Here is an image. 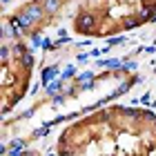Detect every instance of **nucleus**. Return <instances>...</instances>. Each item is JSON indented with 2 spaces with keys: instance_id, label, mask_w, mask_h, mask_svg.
<instances>
[{
  "instance_id": "obj_1",
  "label": "nucleus",
  "mask_w": 156,
  "mask_h": 156,
  "mask_svg": "<svg viewBox=\"0 0 156 156\" xmlns=\"http://www.w3.org/2000/svg\"><path fill=\"white\" fill-rule=\"evenodd\" d=\"M91 27H94V18L87 16V13H83V16L78 18V29L87 34V29H91Z\"/></svg>"
},
{
  "instance_id": "obj_2",
  "label": "nucleus",
  "mask_w": 156,
  "mask_h": 156,
  "mask_svg": "<svg viewBox=\"0 0 156 156\" xmlns=\"http://www.w3.org/2000/svg\"><path fill=\"white\" fill-rule=\"evenodd\" d=\"M56 74H58V67H49V69H45V74H42V80L49 83V78H54Z\"/></svg>"
},
{
  "instance_id": "obj_3",
  "label": "nucleus",
  "mask_w": 156,
  "mask_h": 156,
  "mask_svg": "<svg viewBox=\"0 0 156 156\" xmlns=\"http://www.w3.org/2000/svg\"><path fill=\"white\" fill-rule=\"evenodd\" d=\"M98 65H101V67H118L120 60H118V58H109V60H101Z\"/></svg>"
},
{
  "instance_id": "obj_4",
  "label": "nucleus",
  "mask_w": 156,
  "mask_h": 156,
  "mask_svg": "<svg viewBox=\"0 0 156 156\" xmlns=\"http://www.w3.org/2000/svg\"><path fill=\"white\" fill-rule=\"evenodd\" d=\"M58 5H60V0H49V2H47V9L54 11V9H58Z\"/></svg>"
},
{
  "instance_id": "obj_5",
  "label": "nucleus",
  "mask_w": 156,
  "mask_h": 156,
  "mask_svg": "<svg viewBox=\"0 0 156 156\" xmlns=\"http://www.w3.org/2000/svg\"><path fill=\"white\" fill-rule=\"evenodd\" d=\"M58 87H60V80H56L51 85H47V91H49V94H51V91H58Z\"/></svg>"
},
{
  "instance_id": "obj_6",
  "label": "nucleus",
  "mask_w": 156,
  "mask_h": 156,
  "mask_svg": "<svg viewBox=\"0 0 156 156\" xmlns=\"http://www.w3.org/2000/svg\"><path fill=\"white\" fill-rule=\"evenodd\" d=\"M31 42H34V47H42V42H45V40H42L40 36H31Z\"/></svg>"
},
{
  "instance_id": "obj_7",
  "label": "nucleus",
  "mask_w": 156,
  "mask_h": 156,
  "mask_svg": "<svg viewBox=\"0 0 156 156\" xmlns=\"http://www.w3.org/2000/svg\"><path fill=\"white\" fill-rule=\"evenodd\" d=\"M74 74H76V69H74V67L65 69V72H62V80H65V78H69V76H74Z\"/></svg>"
},
{
  "instance_id": "obj_8",
  "label": "nucleus",
  "mask_w": 156,
  "mask_h": 156,
  "mask_svg": "<svg viewBox=\"0 0 156 156\" xmlns=\"http://www.w3.org/2000/svg\"><path fill=\"white\" fill-rule=\"evenodd\" d=\"M78 78H80V80H91V78H94V74H91V72H87V74H80Z\"/></svg>"
},
{
  "instance_id": "obj_9",
  "label": "nucleus",
  "mask_w": 156,
  "mask_h": 156,
  "mask_svg": "<svg viewBox=\"0 0 156 156\" xmlns=\"http://www.w3.org/2000/svg\"><path fill=\"white\" fill-rule=\"evenodd\" d=\"M31 62H34V56L27 54V56H25V65H31Z\"/></svg>"
},
{
  "instance_id": "obj_10",
  "label": "nucleus",
  "mask_w": 156,
  "mask_h": 156,
  "mask_svg": "<svg viewBox=\"0 0 156 156\" xmlns=\"http://www.w3.org/2000/svg\"><path fill=\"white\" fill-rule=\"evenodd\" d=\"M87 58H89V54H80V56H78V60H80V62H85Z\"/></svg>"
},
{
  "instance_id": "obj_11",
  "label": "nucleus",
  "mask_w": 156,
  "mask_h": 156,
  "mask_svg": "<svg viewBox=\"0 0 156 156\" xmlns=\"http://www.w3.org/2000/svg\"><path fill=\"white\" fill-rule=\"evenodd\" d=\"M2 2H5V5H7V2H11V0H2Z\"/></svg>"
},
{
  "instance_id": "obj_12",
  "label": "nucleus",
  "mask_w": 156,
  "mask_h": 156,
  "mask_svg": "<svg viewBox=\"0 0 156 156\" xmlns=\"http://www.w3.org/2000/svg\"><path fill=\"white\" fill-rule=\"evenodd\" d=\"M49 156H51V154H49Z\"/></svg>"
}]
</instances>
